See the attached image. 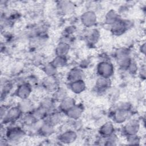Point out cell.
Returning a JSON list of instances; mask_svg holds the SVG:
<instances>
[{
	"label": "cell",
	"instance_id": "obj_20",
	"mask_svg": "<svg viewBox=\"0 0 146 146\" xmlns=\"http://www.w3.org/2000/svg\"><path fill=\"white\" fill-rule=\"evenodd\" d=\"M54 99L60 100V101L63 100L64 98H66V93L64 90L63 89H58L54 93Z\"/></svg>",
	"mask_w": 146,
	"mask_h": 146
},
{
	"label": "cell",
	"instance_id": "obj_21",
	"mask_svg": "<svg viewBox=\"0 0 146 146\" xmlns=\"http://www.w3.org/2000/svg\"><path fill=\"white\" fill-rule=\"evenodd\" d=\"M44 71L48 76H53L55 74L56 67L52 63L48 64L44 68Z\"/></svg>",
	"mask_w": 146,
	"mask_h": 146
},
{
	"label": "cell",
	"instance_id": "obj_5",
	"mask_svg": "<svg viewBox=\"0 0 146 146\" xmlns=\"http://www.w3.org/2000/svg\"><path fill=\"white\" fill-rule=\"evenodd\" d=\"M31 92V88L27 84H22L19 86L17 90V94L21 99H25L29 96Z\"/></svg>",
	"mask_w": 146,
	"mask_h": 146
},
{
	"label": "cell",
	"instance_id": "obj_18",
	"mask_svg": "<svg viewBox=\"0 0 146 146\" xmlns=\"http://www.w3.org/2000/svg\"><path fill=\"white\" fill-rule=\"evenodd\" d=\"M117 18L118 16L117 15V13L115 11L111 10L107 14L106 21L107 22H108V23L113 25L119 20Z\"/></svg>",
	"mask_w": 146,
	"mask_h": 146
},
{
	"label": "cell",
	"instance_id": "obj_19",
	"mask_svg": "<svg viewBox=\"0 0 146 146\" xmlns=\"http://www.w3.org/2000/svg\"><path fill=\"white\" fill-rule=\"evenodd\" d=\"M66 63V60L64 56H58L53 62H52V64L55 67H60L64 66L65 64Z\"/></svg>",
	"mask_w": 146,
	"mask_h": 146
},
{
	"label": "cell",
	"instance_id": "obj_4",
	"mask_svg": "<svg viewBox=\"0 0 146 146\" xmlns=\"http://www.w3.org/2000/svg\"><path fill=\"white\" fill-rule=\"evenodd\" d=\"M127 22L119 19L117 22L112 25V33L116 35H120L124 33L127 27Z\"/></svg>",
	"mask_w": 146,
	"mask_h": 146
},
{
	"label": "cell",
	"instance_id": "obj_1",
	"mask_svg": "<svg viewBox=\"0 0 146 146\" xmlns=\"http://www.w3.org/2000/svg\"><path fill=\"white\" fill-rule=\"evenodd\" d=\"M113 68L111 63L107 62L100 63L97 67V72L99 75L102 78H109L113 74Z\"/></svg>",
	"mask_w": 146,
	"mask_h": 146
},
{
	"label": "cell",
	"instance_id": "obj_22",
	"mask_svg": "<svg viewBox=\"0 0 146 146\" xmlns=\"http://www.w3.org/2000/svg\"><path fill=\"white\" fill-rule=\"evenodd\" d=\"M88 40L94 43L95 42H96V40H98V38H99V35H98V31L96 30H94L93 31H92L88 35Z\"/></svg>",
	"mask_w": 146,
	"mask_h": 146
},
{
	"label": "cell",
	"instance_id": "obj_14",
	"mask_svg": "<svg viewBox=\"0 0 146 146\" xmlns=\"http://www.w3.org/2000/svg\"><path fill=\"white\" fill-rule=\"evenodd\" d=\"M74 4L70 1H61L59 2V9L64 13H69L74 9Z\"/></svg>",
	"mask_w": 146,
	"mask_h": 146
},
{
	"label": "cell",
	"instance_id": "obj_6",
	"mask_svg": "<svg viewBox=\"0 0 146 146\" xmlns=\"http://www.w3.org/2000/svg\"><path fill=\"white\" fill-rule=\"evenodd\" d=\"M139 129V123L136 120L129 121L125 126L124 130L129 135H135Z\"/></svg>",
	"mask_w": 146,
	"mask_h": 146
},
{
	"label": "cell",
	"instance_id": "obj_8",
	"mask_svg": "<svg viewBox=\"0 0 146 146\" xmlns=\"http://www.w3.org/2000/svg\"><path fill=\"white\" fill-rule=\"evenodd\" d=\"M18 128L19 127H13L9 129V131L7 132L9 139L11 140H16L19 139L21 137L22 132H23Z\"/></svg>",
	"mask_w": 146,
	"mask_h": 146
},
{
	"label": "cell",
	"instance_id": "obj_7",
	"mask_svg": "<svg viewBox=\"0 0 146 146\" xmlns=\"http://www.w3.org/2000/svg\"><path fill=\"white\" fill-rule=\"evenodd\" d=\"M75 105V102L74 99L69 97H66L63 100H61L60 107L62 109V110L67 112Z\"/></svg>",
	"mask_w": 146,
	"mask_h": 146
},
{
	"label": "cell",
	"instance_id": "obj_17",
	"mask_svg": "<svg viewBox=\"0 0 146 146\" xmlns=\"http://www.w3.org/2000/svg\"><path fill=\"white\" fill-rule=\"evenodd\" d=\"M69 50L68 45L66 43H62L59 44L56 48V52L58 56H64L65 54L68 52Z\"/></svg>",
	"mask_w": 146,
	"mask_h": 146
},
{
	"label": "cell",
	"instance_id": "obj_16",
	"mask_svg": "<svg viewBox=\"0 0 146 146\" xmlns=\"http://www.w3.org/2000/svg\"><path fill=\"white\" fill-rule=\"evenodd\" d=\"M62 120V115L59 113H54L50 115L48 121H47L51 125H56L60 123Z\"/></svg>",
	"mask_w": 146,
	"mask_h": 146
},
{
	"label": "cell",
	"instance_id": "obj_10",
	"mask_svg": "<svg viewBox=\"0 0 146 146\" xmlns=\"http://www.w3.org/2000/svg\"><path fill=\"white\" fill-rule=\"evenodd\" d=\"M85 84L82 80L72 82L71 84V89L75 93H80L85 89Z\"/></svg>",
	"mask_w": 146,
	"mask_h": 146
},
{
	"label": "cell",
	"instance_id": "obj_12",
	"mask_svg": "<svg viewBox=\"0 0 146 146\" xmlns=\"http://www.w3.org/2000/svg\"><path fill=\"white\" fill-rule=\"evenodd\" d=\"M128 110L124 109H118L115 113L113 117L117 122L124 121L128 116Z\"/></svg>",
	"mask_w": 146,
	"mask_h": 146
},
{
	"label": "cell",
	"instance_id": "obj_9",
	"mask_svg": "<svg viewBox=\"0 0 146 146\" xmlns=\"http://www.w3.org/2000/svg\"><path fill=\"white\" fill-rule=\"evenodd\" d=\"M82 111L83 110L81 107H80L79 106L75 105L71 108H70L69 110L67 111V113L70 117L76 119H78L81 115Z\"/></svg>",
	"mask_w": 146,
	"mask_h": 146
},
{
	"label": "cell",
	"instance_id": "obj_3",
	"mask_svg": "<svg viewBox=\"0 0 146 146\" xmlns=\"http://www.w3.org/2000/svg\"><path fill=\"white\" fill-rule=\"evenodd\" d=\"M82 22L85 26H91L94 25L96 21V17L93 11H89L84 13L81 17Z\"/></svg>",
	"mask_w": 146,
	"mask_h": 146
},
{
	"label": "cell",
	"instance_id": "obj_2",
	"mask_svg": "<svg viewBox=\"0 0 146 146\" xmlns=\"http://www.w3.org/2000/svg\"><path fill=\"white\" fill-rule=\"evenodd\" d=\"M21 113H22V111L21 110V109L18 106L12 107L9 110L7 111L5 116L3 118L4 121L5 122L13 121L19 117Z\"/></svg>",
	"mask_w": 146,
	"mask_h": 146
},
{
	"label": "cell",
	"instance_id": "obj_13",
	"mask_svg": "<svg viewBox=\"0 0 146 146\" xmlns=\"http://www.w3.org/2000/svg\"><path fill=\"white\" fill-rule=\"evenodd\" d=\"M96 87L99 91L106 90L110 86L109 78L100 77L96 82Z\"/></svg>",
	"mask_w": 146,
	"mask_h": 146
},
{
	"label": "cell",
	"instance_id": "obj_11",
	"mask_svg": "<svg viewBox=\"0 0 146 146\" xmlns=\"http://www.w3.org/2000/svg\"><path fill=\"white\" fill-rule=\"evenodd\" d=\"M83 76V72L80 69L74 68L70 71L68 75V79L72 82L81 80Z\"/></svg>",
	"mask_w": 146,
	"mask_h": 146
},
{
	"label": "cell",
	"instance_id": "obj_15",
	"mask_svg": "<svg viewBox=\"0 0 146 146\" xmlns=\"http://www.w3.org/2000/svg\"><path fill=\"white\" fill-rule=\"evenodd\" d=\"M113 125L111 123L107 122L105 123L100 128V132L102 135L108 136L112 133Z\"/></svg>",
	"mask_w": 146,
	"mask_h": 146
}]
</instances>
